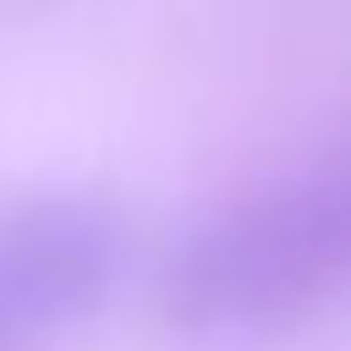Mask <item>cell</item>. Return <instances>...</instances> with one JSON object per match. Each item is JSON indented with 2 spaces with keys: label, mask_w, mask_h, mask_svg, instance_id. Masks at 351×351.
Wrapping results in <instances>:
<instances>
[{
  "label": "cell",
  "mask_w": 351,
  "mask_h": 351,
  "mask_svg": "<svg viewBox=\"0 0 351 351\" xmlns=\"http://www.w3.org/2000/svg\"><path fill=\"white\" fill-rule=\"evenodd\" d=\"M121 263L126 230L93 197L44 192L0 214V291L44 340L93 318L115 296Z\"/></svg>",
  "instance_id": "7a4b0ae2"
},
{
  "label": "cell",
  "mask_w": 351,
  "mask_h": 351,
  "mask_svg": "<svg viewBox=\"0 0 351 351\" xmlns=\"http://www.w3.org/2000/svg\"><path fill=\"white\" fill-rule=\"evenodd\" d=\"M0 351H44V335L16 313V302L0 291Z\"/></svg>",
  "instance_id": "3957f363"
},
{
  "label": "cell",
  "mask_w": 351,
  "mask_h": 351,
  "mask_svg": "<svg viewBox=\"0 0 351 351\" xmlns=\"http://www.w3.org/2000/svg\"><path fill=\"white\" fill-rule=\"evenodd\" d=\"M351 280V192L269 181L181 236L159 274V313L192 340H269L313 324Z\"/></svg>",
  "instance_id": "6da1fadb"
}]
</instances>
